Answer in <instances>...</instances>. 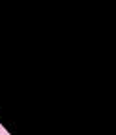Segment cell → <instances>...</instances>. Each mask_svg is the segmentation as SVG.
Returning <instances> with one entry per match:
<instances>
[{
    "instance_id": "cell-1",
    "label": "cell",
    "mask_w": 116,
    "mask_h": 135,
    "mask_svg": "<svg viewBox=\"0 0 116 135\" xmlns=\"http://www.w3.org/2000/svg\"><path fill=\"white\" fill-rule=\"evenodd\" d=\"M0 135H8V133H6V129H4V128H0Z\"/></svg>"
}]
</instances>
